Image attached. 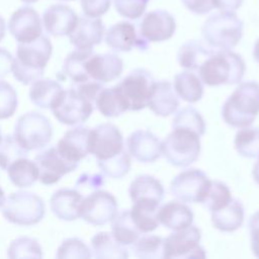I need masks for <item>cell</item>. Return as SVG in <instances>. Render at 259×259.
Masks as SVG:
<instances>
[{"label": "cell", "instance_id": "cell-1", "mask_svg": "<svg viewBox=\"0 0 259 259\" xmlns=\"http://www.w3.org/2000/svg\"><path fill=\"white\" fill-rule=\"evenodd\" d=\"M102 88V83L94 80L74 84L52 108L54 116L66 125L85 122L93 112L95 99Z\"/></svg>", "mask_w": 259, "mask_h": 259}, {"label": "cell", "instance_id": "cell-2", "mask_svg": "<svg viewBox=\"0 0 259 259\" xmlns=\"http://www.w3.org/2000/svg\"><path fill=\"white\" fill-rule=\"evenodd\" d=\"M52 52L53 46L50 38L42 34L30 42L18 44L16 58L12 65L14 78L24 85L39 79L44 75Z\"/></svg>", "mask_w": 259, "mask_h": 259}, {"label": "cell", "instance_id": "cell-3", "mask_svg": "<svg viewBox=\"0 0 259 259\" xmlns=\"http://www.w3.org/2000/svg\"><path fill=\"white\" fill-rule=\"evenodd\" d=\"M197 71L201 82L207 86L234 85L242 81L246 65L243 58L232 50H215Z\"/></svg>", "mask_w": 259, "mask_h": 259}, {"label": "cell", "instance_id": "cell-4", "mask_svg": "<svg viewBox=\"0 0 259 259\" xmlns=\"http://www.w3.org/2000/svg\"><path fill=\"white\" fill-rule=\"evenodd\" d=\"M259 113V83L246 81L238 85L222 108L224 121L237 128L250 126Z\"/></svg>", "mask_w": 259, "mask_h": 259}, {"label": "cell", "instance_id": "cell-5", "mask_svg": "<svg viewBox=\"0 0 259 259\" xmlns=\"http://www.w3.org/2000/svg\"><path fill=\"white\" fill-rule=\"evenodd\" d=\"M243 28L244 23L236 12L220 10L207 17L201 27V34L210 48L229 51L241 40Z\"/></svg>", "mask_w": 259, "mask_h": 259}, {"label": "cell", "instance_id": "cell-6", "mask_svg": "<svg viewBox=\"0 0 259 259\" xmlns=\"http://www.w3.org/2000/svg\"><path fill=\"white\" fill-rule=\"evenodd\" d=\"M0 207L3 217L9 223L24 227L38 224L46 213L44 200L35 193L24 190L9 194Z\"/></svg>", "mask_w": 259, "mask_h": 259}, {"label": "cell", "instance_id": "cell-7", "mask_svg": "<svg viewBox=\"0 0 259 259\" xmlns=\"http://www.w3.org/2000/svg\"><path fill=\"white\" fill-rule=\"evenodd\" d=\"M200 136L186 127L175 126L162 142V155L173 166L187 167L200 153Z\"/></svg>", "mask_w": 259, "mask_h": 259}, {"label": "cell", "instance_id": "cell-8", "mask_svg": "<svg viewBox=\"0 0 259 259\" xmlns=\"http://www.w3.org/2000/svg\"><path fill=\"white\" fill-rule=\"evenodd\" d=\"M154 82L152 74L140 68L132 71L114 87L125 109L138 111L148 106Z\"/></svg>", "mask_w": 259, "mask_h": 259}, {"label": "cell", "instance_id": "cell-9", "mask_svg": "<svg viewBox=\"0 0 259 259\" xmlns=\"http://www.w3.org/2000/svg\"><path fill=\"white\" fill-rule=\"evenodd\" d=\"M14 137L27 151L38 150L51 142L53 127L44 114L35 111L27 112L17 119Z\"/></svg>", "mask_w": 259, "mask_h": 259}, {"label": "cell", "instance_id": "cell-10", "mask_svg": "<svg viewBox=\"0 0 259 259\" xmlns=\"http://www.w3.org/2000/svg\"><path fill=\"white\" fill-rule=\"evenodd\" d=\"M200 239V230L195 226L176 230L164 239L163 258H204Z\"/></svg>", "mask_w": 259, "mask_h": 259}, {"label": "cell", "instance_id": "cell-11", "mask_svg": "<svg viewBox=\"0 0 259 259\" xmlns=\"http://www.w3.org/2000/svg\"><path fill=\"white\" fill-rule=\"evenodd\" d=\"M210 181L203 171L187 169L172 179L170 191L180 201L201 203L208 190Z\"/></svg>", "mask_w": 259, "mask_h": 259}, {"label": "cell", "instance_id": "cell-12", "mask_svg": "<svg viewBox=\"0 0 259 259\" xmlns=\"http://www.w3.org/2000/svg\"><path fill=\"white\" fill-rule=\"evenodd\" d=\"M117 211V201L108 191L96 190L82 199L80 218L93 226H102L111 222Z\"/></svg>", "mask_w": 259, "mask_h": 259}, {"label": "cell", "instance_id": "cell-13", "mask_svg": "<svg viewBox=\"0 0 259 259\" xmlns=\"http://www.w3.org/2000/svg\"><path fill=\"white\" fill-rule=\"evenodd\" d=\"M123 150L122 135L114 124L101 123L90 130L89 152L96 158V161L110 159Z\"/></svg>", "mask_w": 259, "mask_h": 259}, {"label": "cell", "instance_id": "cell-14", "mask_svg": "<svg viewBox=\"0 0 259 259\" xmlns=\"http://www.w3.org/2000/svg\"><path fill=\"white\" fill-rule=\"evenodd\" d=\"M176 30L174 16L164 9L147 12L140 22L139 34L150 42H161L173 36Z\"/></svg>", "mask_w": 259, "mask_h": 259}, {"label": "cell", "instance_id": "cell-15", "mask_svg": "<svg viewBox=\"0 0 259 259\" xmlns=\"http://www.w3.org/2000/svg\"><path fill=\"white\" fill-rule=\"evenodd\" d=\"M34 162L38 168V180L45 185H52L74 171L78 165L65 159L57 150L56 146L38 153Z\"/></svg>", "mask_w": 259, "mask_h": 259}, {"label": "cell", "instance_id": "cell-16", "mask_svg": "<svg viewBox=\"0 0 259 259\" xmlns=\"http://www.w3.org/2000/svg\"><path fill=\"white\" fill-rule=\"evenodd\" d=\"M8 30L18 44L30 42L42 33L40 16L34 8L22 6L12 13L8 21Z\"/></svg>", "mask_w": 259, "mask_h": 259}, {"label": "cell", "instance_id": "cell-17", "mask_svg": "<svg viewBox=\"0 0 259 259\" xmlns=\"http://www.w3.org/2000/svg\"><path fill=\"white\" fill-rule=\"evenodd\" d=\"M106 45L115 52H130L134 48L145 51L148 49V41L138 35L134 23L119 21L111 25L105 32Z\"/></svg>", "mask_w": 259, "mask_h": 259}, {"label": "cell", "instance_id": "cell-18", "mask_svg": "<svg viewBox=\"0 0 259 259\" xmlns=\"http://www.w3.org/2000/svg\"><path fill=\"white\" fill-rule=\"evenodd\" d=\"M128 154L142 163L155 162L162 155V142L148 130H138L126 140Z\"/></svg>", "mask_w": 259, "mask_h": 259}, {"label": "cell", "instance_id": "cell-19", "mask_svg": "<svg viewBox=\"0 0 259 259\" xmlns=\"http://www.w3.org/2000/svg\"><path fill=\"white\" fill-rule=\"evenodd\" d=\"M91 80L107 83L117 79L123 70L122 60L115 54H92L85 66Z\"/></svg>", "mask_w": 259, "mask_h": 259}, {"label": "cell", "instance_id": "cell-20", "mask_svg": "<svg viewBox=\"0 0 259 259\" xmlns=\"http://www.w3.org/2000/svg\"><path fill=\"white\" fill-rule=\"evenodd\" d=\"M75 10L65 4H54L47 8L42 15L46 31L54 36L69 35L78 22Z\"/></svg>", "mask_w": 259, "mask_h": 259}, {"label": "cell", "instance_id": "cell-21", "mask_svg": "<svg viewBox=\"0 0 259 259\" xmlns=\"http://www.w3.org/2000/svg\"><path fill=\"white\" fill-rule=\"evenodd\" d=\"M89 134L90 128L85 126L71 128L58 142L56 148L65 159L78 165L82 159L90 154Z\"/></svg>", "mask_w": 259, "mask_h": 259}, {"label": "cell", "instance_id": "cell-22", "mask_svg": "<svg viewBox=\"0 0 259 259\" xmlns=\"http://www.w3.org/2000/svg\"><path fill=\"white\" fill-rule=\"evenodd\" d=\"M104 33L105 26L99 17L82 16L79 17L74 30L68 36L76 49H93L102 41Z\"/></svg>", "mask_w": 259, "mask_h": 259}, {"label": "cell", "instance_id": "cell-23", "mask_svg": "<svg viewBox=\"0 0 259 259\" xmlns=\"http://www.w3.org/2000/svg\"><path fill=\"white\" fill-rule=\"evenodd\" d=\"M82 194L71 188H62L54 192L50 199L53 213L62 221H75L80 218Z\"/></svg>", "mask_w": 259, "mask_h": 259}, {"label": "cell", "instance_id": "cell-24", "mask_svg": "<svg viewBox=\"0 0 259 259\" xmlns=\"http://www.w3.org/2000/svg\"><path fill=\"white\" fill-rule=\"evenodd\" d=\"M179 101L169 81H155L148 100V107L159 116H168L176 111Z\"/></svg>", "mask_w": 259, "mask_h": 259}, {"label": "cell", "instance_id": "cell-25", "mask_svg": "<svg viewBox=\"0 0 259 259\" xmlns=\"http://www.w3.org/2000/svg\"><path fill=\"white\" fill-rule=\"evenodd\" d=\"M65 90L58 81L52 79H37L29 89V98L40 108L52 109L62 99Z\"/></svg>", "mask_w": 259, "mask_h": 259}, {"label": "cell", "instance_id": "cell-26", "mask_svg": "<svg viewBox=\"0 0 259 259\" xmlns=\"http://www.w3.org/2000/svg\"><path fill=\"white\" fill-rule=\"evenodd\" d=\"M160 224L171 230H180L192 225L193 212L183 201L171 200L159 207Z\"/></svg>", "mask_w": 259, "mask_h": 259}, {"label": "cell", "instance_id": "cell-27", "mask_svg": "<svg viewBox=\"0 0 259 259\" xmlns=\"http://www.w3.org/2000/svg\"><path fill=\"white\" fill-rule=\"evenodd\" d=\"M210 219L212 226L219 231L234 232L243 225L244 206L239 199L232 198L224 207L210 211Z\"/></svg>", "mask_w": 259, "mask_h": 259}, {"label": "cell", "instance_id": "cell-28", "mask_svg": "<svg viewBox=\"0 0 259 259\" xmlns=\"http://www.w3.org/2000/svg\"><path fill=\"white\" fill-rule=\"evenodd\" d=\"M164 187L154 176L142 174L131 183L128 194L133 202L138 200H154L161 202L164 198Z\"/></svg>", "mask_w": 259, "mask_h": 259}, {"label": "cell", "instance_id": "cell-29", "mask_svg": "<svg viewBox=\"0 0 259 259\" xmlns=\"http://www.w3.org/2000/svg\"><path fill=\"white\" fill-rule=\"evenodd\" d=\"M159 202L154 200H138L130 209L131 218L141 233H150L157 229Z\"/></svg>", "mask_w": 259, "mask_h": 259}, {"label": "cell", "instance_id": "cell-30", "mask_svg": "<svg viewBox=\"0 0 259 259\" xmlns=\"http://www.w3.org/2000/svg\"><path fill=\"white\" fill-rule=\"evenodd\" d=\"M215 50L208 45L205 46L201 40L191 39L184 42L178 51L177 60L182 68L189 71L198 70L200 65L214 52Z\"/></svg>", "mask_w": 259, "mask_h": 259}, {"label": "cell", "instance_id": "cell-31", "mask_svg": "<svg viewBox=\"0 0 259 259\" xmlns=\"http://www.w3.org/2000/svg\"><path fill=\"white\" fill-rule=\"evenodd\" d=\"M94 54L93 49H77L71 52L65 59L62 74L69 78L74 84L91 80L86 72L85 66L88 58Z\"/></svg>", "mask_w": 259, "mask_h": 259}, {"label": "cell", "instance_id": "cell-32", "mask_svg": "<svg viewBox=\"0 0 259 259\" xmlns=\"http://www.w3.org/2000/svg\"><path fill=\"white\" fill-rule=\"evenodd\" d=\"M92 255L96 258H127L125 246L118 243L111 233L99 232L91 239Z\"/></svg>", "mask_w": 259, "mask_h": 259}, {"label": "cell", "instance_id": "cell-33", "mask_svg": "<svg viewBox=\"0 0 259 259\" xmlns=\"http://www.w3.org/2000/svg\"><path fill=\"white\" fill-rule=\"evenodd\" d=\"M174 91L184 101L195 103L203 95V85L200 78L195 74L190 71H183L174 76Z\"/></svg>", "mask_w": 259, "mask_h": 259}, {"label": "cell", "instance_id": "cell-34", "mask_svg": "<svg viewBox=\"0 0 259 259\" xmlns=\"http://www.w3.org/2000/svg\"><path fill=\"white\" fill-rule=\"evenodd\" d=\"M7 172L10 181L19 188L29 187L38 179V168L35 162L27 159V157L13 162L7 168Z\"/></svg>", "mask_w": 259, "mask_h": 259}, {"label": "cell", "instance_id": "cell-35", "mask_svg": "<svg viewBox=\"0 0 259 259\" xmlns=\"http://www.w3.org/2000/svg\"><path fill=\"white\" fill-rule=\"evenodd\" d=\"M111 234L118 243L125 247L132 246L138 240L141 232L134 224L130 210L117 213L111 221Z\"/></svg>", "mask_w": 259, "mask_h": 259}, {"label": "cell", "instance_id": "cell-36", "mask_svg": "<svg viewBox=\"0 0 259 259\" xmlns=\"http://www.w3.org/2000/svg\"><path fill=\"white\" fill-rule=\"evenodd\" d=\"M95 105L106 117H116L126 111L114 86L102 88L95 99Z\"/></svg>", "mask_w": 259, "mask_h": 259}, {"label": "cell", "instance_id": "cell-37", "mask_svg": "<svg viewBox=\"0 0 259 259\" xmlns=\"http://www.w3.org/2000/svg\"><path fill=\"white\" fill-rule=\"evenodd\" d=\"M234 146L238 154L245 158L259 156V127H243L237 132Z\"/></svg>", "mask_w": 259, "mask_h": 259}, {"label": "cell", "instance_id": "cell-38", "mask_svg": "<svg viewBox=\"0 0 259 259\" xmlns=\"http://www.w3.org/2000/svg\"><path fill=\"white\" fill-rule=\"evenodd\" d=\"M164 239L156 235H145L139 237L132 245L134 255L143 259L163 258Z\"/></svg>", "mask_w": 259, "mask_h": 259}, {"label": "cell", "instance_id": "cell-39", "mask_svg": "<svg viewBox=\"0 0 259 259\" xmlns=\"http://www.w3.org/2000/svg\"><path fill=\"white\" fill-rule=\"evenodd\" d=\"M7 255L11 259L41 258L42 251L37 240L29 237H19L10 243Z\"/></svg>", "mask_w": 259, "mask_h": 259}, {"label": "cell", "instance_id": "cell-40", "mask_svg": "<svg viewBox=\"0 0 259 259\" xmlns=\"http://www.w3.org/2000/svg\"><path fill=\"white\" fill-rule=\"evenodd\" d=\"M28 151L23 148L14 136H5L0 142V168H7L16 160L27 157Z\"/></svg>", "mask_w": 259, "mask_h": 259}, {"label": "cell", "instance_id": "cell-41", "mask_svg": "<svg viewBox=\"0 0 259 259\" xmlns=\"http://www.w3.org/2000/svg\"><path fill=\"white\" fill-rule=\"evenodd\" d=\"M101 172L111 178H122L125 176L131 168V155L123 150L116 156L103 160L96 161Z\"/></svg>", "mask_w": 259, "mask_h": 259}, {"label": "cell", "instance_id": "cell-42", "mask_svg": "<svg viewBox=\"0 0 259 259\" xmlns=\"http://www.w3.org/2000/svg\"><path fill=\"white\" fill-rule=\"evenodd\" d=\"M232 199L231 190L222 181H210V185L201 204L208 210H217L227 205Z\"/></svg>", "mask_w": 259, "mask_h": 259}, {"label": "cell", "instance_id": "cell-43", "mask_svg": "<svg viewBox=\"0 0 259 259\" xmlns=\"http://www.w3.org/2000/svg\"><path fill=\"white\" fill-rule=\"evenodd\" d=\"M182 126L196 132L200 137L205 133V122L201 114L193 107L187 106L180 109L173 118L172 127Z\"/></svg>", "mask_w": 259, "mask_h": 259}, {"label": "cell", "instance_id": "cell-44", "mask_svg": "<svg viewBox=\"0 0 259 259\" xmlns=\"http://www.w3.org/2000/svg\"><path fill=\"white\" fill-rule=\"evenodd\" d=\"M57 258H90L91 250L79 238L66 239L57 250Z\"/></svg>", "mask_w": 259, "mask_h": 259}, {"label": "cell", "instance_id": "cell-45", "mask_svg": "<svg viewBox=\"0 0 259 259\" xmlns=\"http://www.w3.org/2000/svg\"><path fill=\"white\" fill-rule=\"evenodd\" d=\"M17 108V94L5 81H0V119L11 117Z\"/></svg>", "mask_w": 259, "mask_h": 259}, {"label": "cell", "instance_id": "cell-46", "mask_svg": "<svg viewBox=\"0 0 259 259\" xmlns=\"http://www.w3.org/2000/svg\"><path fill=\"white\" fill-rule=\"evenodd\" d=\"M150 0H113L116 12L131 20H136L145 13Z\"/></svg>", "mask_w": 259, "mask_h": 259}, {"label": "cell", "instance_id": "cell-47", "mask_svg": "<svg viewBox=\"0 0 259 259\" xmlns=\"http://www.w3.org/2000/svg\"><path fill=\"white\" fill-rule=\"evenodd\" d=\"M80 4L85 16L97 18L109 10L111 0H80Z\"/></svg>", "mask_w": 259, "mask_h": 259}, {"label": "cell", "instance_id": "cell-48", "mask_svg": "<svg viewBox=\"0 0 259 259\" xmlns=\"http://www.w3.org/2000/svg\"><path fill=\"white\" fill-rule=\"evenodd\" d=\"M181 2L187 10L197 15L209 13L214 9L212 0H181Z\"/></svg>", "mask_w": 259, "mask_h": 259}, {"label": "cell", "instance_id": "cell-49", "mask_svg": "<svg viewBox=\"0 0 259 259\" xmlns=\"http://www.w3.org/2000/svg\"><path fill=\"white\" fill-rule=\"evenodd\" d=\"M249 229L253 254L259 258V210L251 215L249 220Z\"/></svg>", "mask_w": 259, "mask_h": 259}, {"label": "cell", "instance_id": "cell-50", "mask_svg": "<svg viewBox=\"0 0 259 259\" xmlns=\"http://www.w3.org/2000/svg\"><path fill=\"white\" fill-rule=\"evenodd\" d=\"M13 61L14 59L12 55L4 48H0V79L4 78L10 73L12 70Z\"/></svg>", "mask_w": 259, "mask_h": 259}, {"label": "cell", "instance_id": "cell-51", "mask_svg": "<svg viewBox=\"0 0 259 259\" xmlns=\"http://www.w3.org/2000/svg\"><path fill=\"white\" fill-rule=\"evenodd\" d=\"M244 0H212L213 8L219 9L221 11H233L238 10Z\"/></svg>", "mask_w": 259, "mask_h": 259}, {"label": "cell", "instance_id": "cell-52", "mask_svg": "<svg viewBox=\"0 0 259 259\" xmlns=\"http://www.w3.org/2000/svg\"><path fill=\"white\" fill-rule=\"evenodd\" d=\"M78 182H81V183H88L90 187H99L103 184V179H102V176L100 175H93V176H88L86 179L83 178V176H80L79 178V181Z\"/></svg>", "mask_w": 259, "mask_h": 259}, {"label": "cell", "instance_id": "cell-53", "mask_svg": "<svg viewBox=\"0 0 259 259\" xmlns=\"http://www.w3.org/2000/svg\"><path fill=\"white\" fill-rule=\"evenodd\" d=\"M257 158H258V160H257L256 164H255L254 167H253L252 175H253V178H254V180L256 181V183L259 185V156H258Z\"/></svg>", "mask_w": 259, "mask_h": 259}, {"label": "cell", "instance_id": "cell-54", "mask_svg": "<svg viewBox=\"0 0 259 259\" xmlns=\"http://www.w3.org/2000/svg\"><path fill=\"white\" fill-rule=\"evenodd\" d=\"M5 31H6V24L4 18L0 15V41L4 38L5 36Z\"/></svg>", "mask_w": 259, "mask_h": 259}, {"label": "cell", "instance_id": "cell-55", "mask_svg": "<svg viewBox=\"0 0 259 259\" xmlns=\"http://www.w3.org/2000/svg\"><path fill=\"white\" fill-rule=\"evenodd\" d=\"M253 57L255 61L259 64V38L255 41L254 48H253Z\"/></svg>", "mask_w": 259, "mask_h": 259}, {"label": "cell", "instance_id": "cell-56", "mask_svg": "<svg viewBox=\"0 0 259 259\" xmlns=\"http://www.w3.org/2000/svg\"><path fill=\"white\" fill-rule=\"evenodd\" d=\"M4 198H5V196H4V191H3V189L0 187V206H1V204H2V202H3V200H4Z\"/></svg>", "mask_w": 259, "mask_h": 259}, {"label": "cell", "instance_id": "cell-57", "mask_svg": "<svg viewBox=\"0 0 259 259\" xmlns=\"http://www.w3.org/2000/svg\"><path fill=\"white\" fill-rule=\"evenodd\" d=\"M23 3H26V4H31V3H34V2H36V1H38V0H21Z\"/></svg>", "mask_w": 259, "mask_h": 259}, {"label": "cell", "instance_id": "cell-58", "mask_svg": "<svg viewBox=\"0 0 259 259\" xmlns=\"http://www.w3.org/2000/svg\"><path fill=\"white\" fill-rule=\"evenodd\" d=\"M1 140H2V135H1V131H0V142H1Z\"/></svg>", "mask_w": 259, "mask_h": 259}, {"label": "cell", "instance_id": "cell-59", "mask_svg": "<svg viewBox=\"0 0 259 259\" xmlns=\"http://www.w3.org/2000/svg\"><path fill=\"white\" fill-rule=\"evenodd\" d=\"M61 1H74V0H61Z\"/></svg>", "mask_w": 259, "mask_h": 259}]
</instances>
